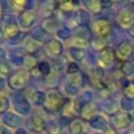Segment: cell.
Returning <instances> with one entry per match:
<instances>
[{"instance_id": "6", "label": "cell", "mask_w": 134, "mask_h": 134, "mask_svg": "<svg viewBox=\"0 0 134 134\" xmlns=\"http://www.w3.org/2000/svg\"><path fill=\"white\" fill-rule=\"evenodd\" d=\"M133 118L129 113H125V112H121V113H116L114 116H112L110 118V124H112V127L116 129V130H122V129H126L130 126Z\"/></svg>"}, {"instance_id": "45", "label": "cell", "mask_w": 134, "mask_h": 134, "mask_svg": "<svg viewBox=\"0 0 134 134\" xmlns=\"http://www.w3.org/2000/svg\"><path fill=\"white\" fill-rule=\"evenodd\" d=\"M2 13H3V5H2V3H0V16H2Z\"/></svg>"}, {"instance_id": "18", "label": "cell", "mask_w": 134, "mask_h": 134, "mask_svg": "<svg viewBox=\"0 0 134 134\" xmlns=\"http://www.w3.org/2000/svg\"><path fill=\"white\" fill-rule=\"evenodd\" d=\"M83 82H84V75L79 71V72H75V74H71V75H67V83L66 84L79 90L83 86Z\"/></svg>"}, {"instance_id": "10", "label": "cell", "mask_w": 134, "mask_h": 134, "mask_svg": "<svg viewBox=\"0 0 134 134\" xmlns=\"http://www.w3.org/2000/svg\"><path fill=\"white\" fill-rule=\"evenodd\" d=\"M116 20L118 21V24L122 28H127L129 29L134 24V12L129 7H125V8H122V9H120L117 12Z\"/></svg>"}, {"instance_id": "29", "label": "cell", "mask_w": 134, "mask_h": 134, "mask_svg": "<svg viewBox=\"0 0 134 134\" xmlns=\"http://www.w3.org/2000/svg\"><path fill=\"white\" fill-rule=\"evenodd\" d=\"M72 34V30L69 28V26H60L57 32V36L60 38V40H69Z\"/></svg>"}, {"instance_id": "35", "label": "cell", "mask_w": 134, "mask_h": 134, "mask_svg": "<svg viewBox=\"0 0 134 134\" xmlns=\"http://www.w3.org/2000/svg\"><path fill=\"white\" fill-rule=\"evenodd\" d=\"M9 108V100L5 96H0V114H3Z\"/></svg>"}, {"instance_id": "22", "label": "cell", "mask_w": 134, "mask_h": 134, "mask_svg": "<svg viewBox=\"0 0 134 134\" xmlns=\"http://www.w3.org/2000/svg\"><path fill=\"white\" fill-rule=\"evenodd\" d=\"M19 34H20V28H19V25L15 24V23L7 24V25L4 26V29H3V36H4L5 38H15V37H17Z\"/></svg>"}, {"instance_id": "16", "label": "cell", "mask_w": 134, "mask_h": 134, "mask_svg": "<svg viewBox=\"0 0 134 134\" xmlns=\"http://www.w3.org/2000/svg\"><path fill=\"white\" fill-rule=\"evenodd\" d=\"M26 97L29 99V101L34 105H43L45 99H46V93L43 91H36V90H29V95H26Z\"/></svg>"}, {"instance_id": "21", "label": "cell", "mask_w": 134, "mask_h": 134, "mask_svg": "<svg viewBox=\"0 0 134 134\" xmlns=\"http://www.w3.org/2000/svg\"><path fill=\"white\" fill-rule=\"evenodd\" d=\"M69 131L70 134H83L84 131V125L82 118H72L69 124Z\"/></svg>"}, {"instance_id": "2", "label": "cell", "mask_w": 134, "mask_h": 134, "mask_svg": "<svg viewBox=\"0 0 134 134\" xmlns=\"http://www.w3.org/2000/svg\"><path fill=\"white\" fill-rule=\"evenodd\" d=\"M28 79H29V72L25 70H17L15 72H12L8 78V86L11 90L19 91L26 87L28 84Z\"/></svg>"}, {"instance_id": "41", "label": "cell", "mask_w": 134, "mask_h": 134, "mask_svg": "<svg viewBox=\"0 0 134 134\" xmlns=\"http://www.w3.org/2000/svg\"><path fill=\"white\" fill-rule=\"evenodd\" d=\"M127 33H129V36H130L131 38H134V24H133V25H131V26L127 29Z\"/></svg>"}, {"instance_id": "15", "label": "cell", "mask_w": 134, "mask_h": 134, "mask_svg": "<svg viewBox=\"0 0 134 134\" xmlns=\"http://www.w3.org/2000/svg\"><path fill=\"white\" fill-rule=\"evenodd\" d=\"M24 49H25V51L28 53V55H34V54L41 49V43H40V41L36 40L34 37L29 36V37H26L25 41H24Z\"/></svg>"}, {"instance_id": "34", "label": "cell", "mask_w": 134, "mask_h": 134, "mask_svg": "<svg viewBox=\"0 0 134 134\" xmlns=\"http://www.w3.org/2000/svg\"><path fill=\"white\" fill-rule=\"evenodd\" d=\"M124 97L134 101V83H129L124 88Z\"/></svg>"}, {"instance_id": "9", "label": "cell", "mask_w": 134, "mask_h": 134, "mask_svg": "<svg viewBox=\"0 0 134 134\" xmlns=\"http://www.w3.org/2000/svg\"><path fill=\"white\" fill-rule=\"evenodd\" d=\"M37 21V12L34 9H25L19 15V24L23 29L32 28Z\"/></svg>"}, {"instance_id": "37", "label": "cell", "mask_w": 134, "mask_h": 134, "mask_svg": "<svg viewBox=\"0 0 134 134\" xmlns=\"http://www.w3.org/2000/svg\"><path fill=\"white\" fill-rule=\"evenodd\" d=\"M46 130H47V134H59L60 133V127L55 122H50L49 125H46Z\"/></svg>"}, {"instance_id": "33", "label": "cell", "mask_w": 134, "mask_h": 134, "mask_svg": "<svg viewBox=\"0 0 134 134\" xmlns=\"http://www.w3.org/2000/svg\"><path fill=\"white\" fill-rule=\"evenodd\" d=\"M24 63H25V66L28 67L29 70L37 67V64H38V62H37V59H36L34 55H26V57L24 58Z\"/></svg>"}, {"instance_id": "46", "label": "cell", "mask_w": 134, "mask_h": 134, "mask_svg": "<svg viewBox=\"0 0 134 134\" xmlns=\"http://www.w3.org/2000/svg\"><path fill=\"white\" fill-rule=\"evenodd\" d=\"M126 134H134V129H131V130H129Z\"/></svg>"}, {"instance_id": "28", "label": "cell", "mask_w": 134, "mask_h": 134, "mask_svg": "<svg viewBox=\"0 0 134 134\" xmlns=\"http://www.w3.org/2000/svg\"><path fill=\"white\" fill-rule=\"evenodd\" d=\"M37 67H38V70H40V72H41L42 76H47V75L50 74L51 66H50L49 62H46V60H41V62H38Z\"/></svg>"}, {"instance_id": "19", "label": "cell", "mask_w": 134, "mask_h": 134, "mask_svg": "<svg viewBox=\"0 0 134 134\" xmlns=\"http://www.w3.org/2000/svg\"><path fill=\"white\" fill-rule=\"evenodd\" d=\"M75 113H76V110H75L74 101H71V99H69V97H64V101H63V105L60 109V114L63 117H72Z\"/></svg>"}, {"instance_id": "36", "label": "cell", "mask_w": 134, "mask_h": 134, "mask_svg": "<svg viewBox=\"0 0 134 134\" xmlns=\"http://www.w3.org/2000/svg\"><path fill=\"white\" fill-rule=\"evenodd\" d=\"M79 66L75 63V62H70L67 63V67H66V72L67 75H71V74H75V72H79Z\"/></svg>"}, {"instance_id": "7", "label": "cell", "mask_w": 134, "mask_h": 134, "mask_svg": "<svg viewBox=\"0 0 134 134\" xmlns=\"http://www.w3.org/2000/svg\"><path fill=\"white\" fill-rule=\"evenodd\" d=\"M116 59V55H114V50L109 46H107L105 49H103L101 51H99V55H97V62L100 64V69H108L113 64Z\"/></svg>"}, {"instance_id": "23", "label": "cell", "mask_w": 134, "mask_h": 134, "mask_svg": "<svg viewBox=\"0 0 134 134\" xmlns=\"http://www.w3.org/2000/svg\"><path fill=\"white\" fill-rule=\"evenodd\" d=\"M3 122L5 124V126L12 127V129H16V127H19L21 120H20V117L16 116L15 113H5V114L3 116Z\"/></svg>"}, {"instance_id": "32", "label": "cell", "mask_w": 134, "mask_h": 134, "mask_svg": "<svg viewBox=\"0 0 134 134\" xmlns=\"http://www.w3.org/2000/svg\"><path fill=\"white\" fill-rule=\"evenodd\" d=\"M92 46H93V49H96L97 51H101L103 49H105L107 47V43H105V40L104 38H99V37H95L92 41Z\"/></svg>"}, {"instance_id": "38", "label": "cell", "mask_w": 134, "mask_h": 134, "mask_svg": "<svg viewBox=\"0 0 134 134\" xmlns=\"http://www.w3.org/2000/svg\"><path fill=\"white\" fill-rule=\"evenodd\" d=\"M64 90H66V93L67 95H76L78 91H79V90H76V88H74V87H71L69 84H64Z\"/></svg>"}, {"instance_id": "24", "label": "cell", "mask_w": 134, "mask_h": 134, "mask_svg": "<svg viewBox=\"0 0 134 134\" xmlns=\"http://www.w3.org/2000/svg\"><path fill=\"white\" fill-rule=\"evenodd\" d=\"M78 5L79 3L76 2H62V3H57V9H59L63 13H72L76 11Z\"/></svg>"}, {"instance_id": "30", "label": "cell", "mask_w": 134, "mask_h": 134, "mask_svg": "<svg viewBox=\"0 0 134 134\" xmlns=\"http://www.w3.org/2000/svg\"><path fill=\"white\" fill-rule=\"evenodd\" d=\"M120 105H121V108L124 109L125 113H127V112H130V110L134 109V101H133V100H129V99H126V97H122V99H121Z\"/></svg>"}, {"instance_id": "26", "label": "cell", "mask_w": 134, "mask_h": 134, "mask_svg": "<svg viewBox=\"0 0 134 134\" xmlns=\"http://www.w3.org/2000/svg\"><path fill=\"white\" fill-rule=\"evenodd\" d=\"M15 108H16V110L20 114H24L25 116V114H29V112H30V103L28 100H25V99H21V100L16 101Z\"/></svg>"}, {"instance_id": "3", "label": "cell", "mask_w": 134, "mask_h": 134, "mask_svg": "<svg viewBox=\"0 0 134 134\" xmlns=\"http://www.w3.org/2000/svg\"><path fill=\"white\" fill-rule=\"evenodd\" d=\"M91 32L95 34V37L105 40L112 33V24L107 19H96V20L92 21Z\"/></svg>"}, {"instance_id": "20", "label": "cell", "mask_w": 134, "mask_h": 134, "mask_svg": "<svg viewBox=\"0 0 134 134\" xmlns=\"http://www.w3.org/2000/svg\"><path fill=\"white\" fill-rule=\"evenodd\" d=\"M74 38H78V40H83V41H88L90 42V38H91V30L86 26V25H78L75 29H74Z\"/></svg>"}, {"instance_id": "13", "label": "cell", "mask_w": 134, "mask_h": 134, "mask_svg": "<svg viewBox=\"0 0 134 134\" xmlns=\"http://www.w3.org/2000/svg\"><path fill=\"white\" fill-rule=\"evenodd\" d=\"M79 114H80L82 120H84V121H88V122H90V121H91L96 114H97V107H96V104H93L92 101L87 103V104L80 109Z\"/></svg>"}, {"instance_id": "43", "label": "cell", "mask_w": 134, "mask_h": 134, "mask_svg": "<svg viewBox=\"0 0 134 134\" xmlns=\"http://www.w3.org/2000/svg\"><path fill=\"white\" fill-rule=\"evenodd\" d=\"M16 134H28V133H26V130H24V129H19V130L16 131Z\"/></svg>"}, {"instance_id": "47", "label": "cell", "mask_w": 134, "mask_h": 134, "mask_svg": "<svg viewBox=\"0 0 134 134\" xmlns=\"http://www.w3.org/2000/svg\"><path fill=\"white\" fill-rule=\"evenodd\" d=\"M2 37H3V30L0 29V38H2Z\"/></svg>"}, {"instance_id": "8", "label": "cell", "mask_w": 134, "mask_h": 134, "mask_svg": "<svg viewBox=\"0 0 134 134\" xmlns=\"http://www.w3.org/2000/svg\"><path fill=\"white\" fill-rule=\"evenodd\" d=\"M46 121L43 120L42 116L40 114H33L28 118L26 121V127L32 131V133H36V134H40V133H43L46 130Z\"/></svg>"}, {"instance_id": "5", "label": "cell", "mask_w": 134, "mask_h": 134, "mask_svg": "<svg viewBox=\"0 0 134 134\" xmlns=\"http://www.w3.org/2000/svg\"><path fill=\"white\" fill-rule=\"evenodd\" d=\"M105 80H107V76H105V72H104L103 69L97 67V69H93L91 71V74H90V83L97 91L107 90L105 88Z\"/></svg>"}, {"instance_id": "1", "label": "cell", "mask_w": 134, "mask_h": 134, "mask_svg": "<svg viewBox=\"0 0 134 134\" xmlns=\"http://www.w3.org/2000/svg\"><path fill=\"white\" fill-rule=\"evenodd\" d=\"M63 101H64V97L62 96V93L59 91L50 90L46 93V99H45V103L42 107L49 113H57V112H60Z\"/></svg>"}, {"instance_id": "42", "label": "cell", "mask_w": 134, "mask_h": 134, "mask_svg": "<svg viewBox=\"0 0 134 134\" xmlns=\"http://www.w3.org/2000/svg\"><path fill=\"white\" fill-rule=\"evenodd\" d=\"M105 134H116V130H114L113 127H108V129L105 130Z\"/></svg>"}, {"instance_id": "40", "label": "cell", "mask_w": 134, "mask_h": 134, "mask_svg": "<svg viewBox=\"0 0 134 134\" xmlns=\"http://www.w3.org/2000/svg\"><path fill=\"white\" fill-rule=\"evenodd\" d=\"M29 75H33V76H42L41 72H40V70H38V67H34V69H32L30 72H29Z\"/></svg>"}, {"instance_id": "12", "label": "cell", "mask_w": 134, "mask_h": 134, "mask_svg": "<svg viewBox=\"0 0 134 134\" xmlns=\"http://www.w3.org/2000/svg\"><path fill=\"white\" fill-rule=\"evenodd\" d=\"M110 5H112V3L101 2V0H88V2L84 3V7L92 13H100L101 11H104L105 8H108Z\"/></svg>"}, {"instance_id": "31", "label": "cell", "mask_w": 134, "mask_h": 134, "mask_svg": "<svg viewBox=\"0 0 134 134\" xmlns=\"http://www.w3.org/2000/svg\"><path fill=\"white\" fill-rule=\"evenodd\" d=\"M11 5L16 9V11H25L26 7H29V3L25 2V0H13V2H11Z\"/></svg>"}, {"instance_id": "14", "label": "cell", "mask_w": 134, "mask_h": 134, "mask_svg": "<svg viewBox=\"0 0 134 134\" xmlns=\"http://www.w3.org/2000/svg\"><path fill=\"white\" fill-rule=\"evenodd\" d=\"M59 23H58V19H55L54 16L51 17H46L42 24H41V29L45 32V33H57L58 29H59Z\"/></svg>"}, {"instance_id": "44", "label": "cell", "mask_w": 134, "mask_h": 134, "mask_svg": "<svg viewBox=\"0 0 134 134\" xmlns=\"http://www.w3.org/2000/svg\"><path fill=\"white\" fill-rule=\"evenodd\" d=\"M0 134H5V129L0 126Z\"/></svg>"}, {"instance_id": "4", "label": "cell", "mask_w": 134, "mask_h": 134, "mask_svg": "<svg viewBox=\"0 0 134 134\" xmlns=\"http://www.w3.org/2000/svg\"><path fill=\"white\" fill-rule=\"evenodd\" d=\"M134 53V46L131 42L129 41H122L121 43L117 45V47L114 49V55L116 59H118L120 62H127V59L131 58Z\"/></svg>"}, {"instance_id": "17", "label": "cell", "mask_w": 134, "mask_h": 134, "mask_svg": "<svg viewBox=\"0 0 134 134\" xmlns=\"http://www.w3.org/2000/svg\"><path fill=\"white\" fill-rule=\"evenodd\" d=\"M90 125H91V127L95 129V130H104V131L109 127L107 118H105L104 116H100V114H96V116L90 121Z\"/></svg>"}, {"instance_id": "11", "label": "cell", "mask_w": 134, "mask_h": 134, "mask_svg": "<svg viewBox=\"0 0 134 134\" xmlns=\"http://www.w3.org/2000/svg\"><path fill=\"white\" fill-rule=\"evenodd\" d=\"M45 53L53 59H58L63 54V43L59 40H50L45 46Z\"/></svg>"}, {"instance_id": "49", "label": "cell", "mask_w": 134, "mask_h": 134, "mask_svg": "<svg viewBox=\"0 0 134 134\" xmlns=\"http://www.w3.org/2000/svg\"><path fill=\"white\" fill-rule=\"evenodd\" d=\"M95 134H100V133H95Z\"/></svg>"}, {"instance_id": "25", "label": "cell", "mask_w": 134, "mask_h": 134, "mask_svg": "<svg viewBox=\"0 0 134 134\" xmlns=\"http://www.w3.org/2000/svg\"><path fill=\"white\" fill-rule=\"evenodd\" d=\"M103 110L105 114H110V116H114L116 113H118V104L117 101L109 99L107 100L104 104H103Z\"/></svg>"}, {"instance_id": "39", "label": "cell", "mask_w": 134, "mask_h": 134, "mask_svg": "<svg viewBox=\"0 0 134 134\" xmlns=\"http://www.w3.org/2000/svg\"><path fill=\"white\" fill-rule=\"evenodd\" d=\"M9 72V67L5 64V63H0V76H3V75H7Z\"/></svg>"}, {"instance_id": "48", "label": "cell", "mask_w": 134, "mask_h": 134, "mask_svg": "<svg viewBox=\"0 0 134 134\" xmlns=\"http://www.w3.org/2000/svg\"><path fill=\"white\" fill-rule=\"evenodd\" d=\"M131 63H133V66H134V58H133V62H131Z\"/></svg>"}, {"instance_id": "50", "label": "cell", "mask_w": 134, "mask_h": 134, "mask_svg": "<svg viewBox=\"0 0 134 134\" xmlns=\"http://www.w3.org/2000/svg\"><path fill=\"white\" fill-rule=\"evenodd\" d=\"M133 83H134V80H133Z\"/></svg>"}, {"instance_id": "51", "label": "cell", "mask_w": 134, "mask_h": 134, "mask_svg": "<svg viewBox=\"0 0 134 134\" xmlns=\"http://www.w3.org/2000/svg\"><path fill=\"white\" fill-rule=\"evenodd\" d=\"M45 134H47V133H45Z\"/></svg>"}, {"instance_id": "27", "label": "cell", "mask_w": 134, "mask_h": 134, "mask_svg": "<svg viewBox=\"0 0 134 134\" xmlns=\"http://www.w3.org/2000/svg\"><path fill=\"white\" fill-rule=\"evenodd\" d=\"M70 55H71L76 62H79V60H83V59H84V57H86V51H84V49H80V47H75V46H72V47H70Z\"/></svg>"}]
</instances>
